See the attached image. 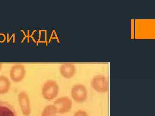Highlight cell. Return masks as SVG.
I'll list each match as a JSON object with an SVG mask.
<instances>
[{
    "mask_svg": "<svg viewBox=\"0 0 155 116\" xmlns=\"http://www.w3.org/2000/svg\"><path fill=\"white\" fill-rule=\"evenodd\" d=\"M59 90V86L55 81L48 80L43 84L42 89V94L45 99L51 100L58 96Z\"/></svg>",
    "mask_w": 155,
    "mask_h": 116,
    "instance_id": "cell-1",
    "label": "cell"
},
{
    "mask_svg": "<svg viewBox=\"0 0 155 116\" xmlns=\"http://www.w3.org/2000/svg\"><path fill=\"white\" fill-rule=\"evenodd\" d=\"M91 86L93 89L99 93H106L109 89L107 79L103 75H97L91 81Z\"/></svg>",
    "mask_w": 155,
    "mask_h": 116,
    "instance_id": "cell-2",
    "label": "cell"
},
{
    "mask_svg": "<svg viewBox=\"0 0 155 116\" xmlns=\"http://www.w3.org/2000/svg\"><path fill=\"white\" fill-rule=\"evenodd\" d=\"M71 96L75 101L78 102H84L88 97V92L84 85L78 84L71 89Z\"/></svg>",
    "mask_w": 155,
    "mask_h": 116,
    "instance_id": "cell-3",
    "label": "cell"
},
{
    "mask_svg": "<svg viewBox=\"0 0 155 116\" xmlns=\"http://www.w3.org/2000/svg\"><path fill=\"white\" fill-rule=\"evenodd\" d=\"M54 105L57 108L58 113H66L71 110L72 102L71 99L67 96H63L57 98L54 102Z\"/></svg>",
    "mask_w": 155,
    "mask_h": 116,
    "instance_id": "cell-4",
    "label": "cell"
},
{
    "mask_svg": "<svg viewBox=\"0 0 155 116\" xmlns=\"http://www.w3.org/2000/svg\"><path fill=\"white\" fill-rule=\"evenodd\" d=\"M18 102L22 113L25 116H29L31 111L30 100L25 91L19 92L18 95Z\"/></svg>",
    "mask_w": 155,
    "mask_h": 116,
    "instance_id": "cell-5",
    "label": "cell"
},
{
    "mask_svg": "<svg viewBox=\"0 0 155 116\" xmlns=\"http://www.w3.org/2000/svg\"><path fill=\"white\" fill-rule=\"evenodd\" d=\"M26 75L25 67L22 64H16L12 67L10 71V77L15 82L22 81Z\"/></svg>",
    "mask_w": 155,
    "mask_h": 116,
    "instance_id": "cell-6",
    "label": "cell"
},
{
    "mask_svg": "<svg viewBox=\"0 0 155 116\" xmlns=\"http://www.w3.org/2000/svg\"><path fill=\"white\" fill-rule=\"evenodd\" d=\"M60 71L63 77L67 79H70L75 76L76 73V68L73 64H63L60 67Z\"/></svg>",
    "mask_w": 155,
    "mask_h": 116,
    "instance_id": "cell-7",
    "label": "cell"
},
{
    "mask_svg": "<svg viewBox=\"0 0 155 116\" xmlns=\"http://www.w3.org/2000/svg\"><path fill=\"white\" fill-rule=\"evenodd\" d=\"M0 116H17L16 111L10 104L0 102Z\"/></svg>",
    "mask_w": 155,
    "mask_h": 116,
    "instance_id": "cell-8",
    "label": "cell"
},
{
    "mask_svg": "<svg viewBox=\"0 0 155 116\" xmlns=\"http://www.w3.org/2000/svg\"><path fill=\"white\" fill-rule=\"evenodd\" d=\"M11 83L9 78L4 75L0 76V94L7 93L11 88Z\"/></svg>",
    "mask_w": 155,
    "mask_h": 116,
    "instance_id": "cell-9",
    "label": "cell"
},
{
    "mask_svg": "<svg viewBox=\"0 0 155 116\" xmlns=\"http://www.w3.org/2000/svg\"><path fill=\"white\" fill-rule=\"evenodd\" d=\"M58 113L57 108L54 104L46 106L41 113V116H56Z\"/></svg>",
    "mask_w": 155,
    "mask_h": 116,
    "instance_id": "cell-10",
    "label": "cell"
},
{
    "mask_svg": "<svg viewBox=\"0 0 155 116\" xmlns=\"http://www.w3.org/2000/svg\"><path fill=\"white\" fill-rule=\"evenodd\" d=\"M73 116H88V114L86 111L80 109L76 111Z\"/></svg>",
    "mask_w": 155,
    "mask_h": 116,
    "instance_id": "cell-11",
    "label": "cell"
},
{
    "mask_svg": "<svg viewBox=\"0 0 155 116\" xmlns=\"http://www.w3.org/2000/svg\"><path fill=\"white\" fill-rule=\"evenodd\" d=\"M2 64L0 63V71L2 70Z\"/></svg>",
    "mask_w": 155,
    "mask_h": 116,
    "instance_id": "cell-12",
    "label": "cell"
},
{
    "mask_svg": "<svg viewBox=\"0 0 155 116\" xmlns=\"http://www.w3.org/2000/svg\"></svg>",
    "mask_w": 155,
    "mask_h": 116,
    "instance_id": "cell-13",
    "label": "cell"
}]
</instances>
